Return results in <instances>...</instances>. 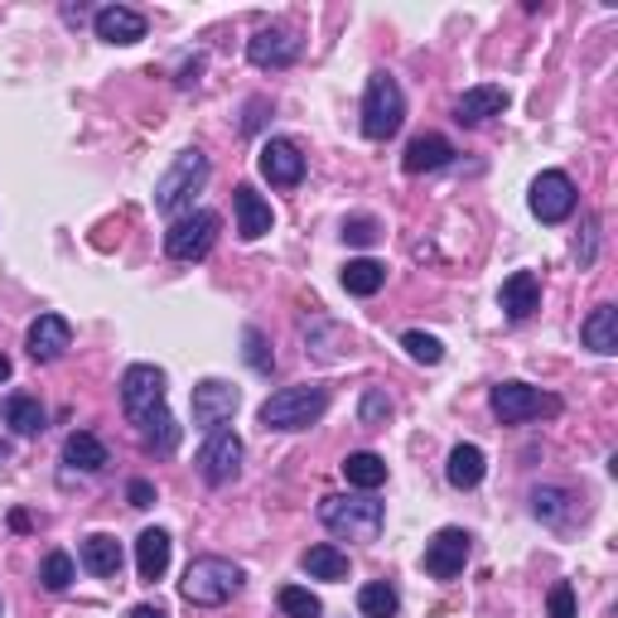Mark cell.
<instances>
[{"mask_svg":"<svg viewBox=\"0 0 618 618\" xmlns=\"http://www.w3.org/2000/svg\"><path fill=\"white\" fill-rule=\"evenodd\" d=\"M242 585H247V570L237 561L193 556L184 580H179V595H184V604H193V609H218V604H228L232 595H242Z\"/></svg>","mask_w":618,"mask_h":618,"instance_id":"cell-1","label":"cell"},{"mask_svg":"<svg viewBox=\"0 0 618 618\" xmlns=\"http://www.w3.org/2000/svg\"><path fill=\"white\" fill-rule=\"evenodd\" d=\"M324 411H328V391L324 387H314V383L281 387V391H271V397L261 401V426L291 436V430H310Z\"/></svg>","mask_w":618,"mask_h":618,"instance_id":"cell-2","label":"cell"},{"mask_svg":"<svg viewBox=\"0 0 618 618\" xmlns=\"http://www.w3.org/2000/svg\"><path fill=\"white\" fill-rule=\"evenodd\" d=\"M320 522L334 536H344V542H377L383 536V522H387V512H383V503L377 497H367V493H358V497H324L320 503Z\"/></svg>","mask_w":618,"mask_h":618,"instance_id":"cell-3","label":"cell"},{"mask_svg":"<svg viewBox=\"0 0 618 618\" xmlns=\"http://www.w3.org/2000/svg\"><path fill=\"white\" fill-rule=\"evenodd\" d=\"M401 122H406V92L387 69H377L367 77V92H363V136L391 140L401 130Z\"/></svg>","mask_w":618,"mask_h":618,"instance_id":"cell-4","label":"cell"},{"mask_svg":"<svg viewBox=\"0 0 618 618\" xmlns=\"http://www.w3.org/2000/svg\"><path fill=\"white\" fill-rule=\"evenodd\" d=\"M165 387H169V377H165V367H155V363H130L122 373V406H126L136 430L165 411Z\"/></svg>","mask_w":618,"mask_h":618,"instance_id":"cell-5","label":"cell"},{"mask_svg":"<svg viewBox=\"0 0 618 618\" xmlns=\"http://www.w3.org/2000/svg\"><path fill=\"white\" fill-rule=\"evenodd\" d=\"M203 184H208V155L203 150H179L175 165H169L160 175V184H155V208H160V213H179Z\"/></svg>","mask_w":618,"mask_h":618,"instance_id":"cell-6","label":"cell"},{"mask_svg":"<svg viewBox=\"0 0 618 618\" xmlns=\"http://www.w3.org/2000/svg\"><path fill=\"white\" fill-rule=\"evenodd\" d=\"M489 406L503 426H522V420H536V416H556L561 397H551L542 387H527V383H497L489 391Z\"/></svg>","mask_w":618,"mask_h":618,"instance_id":"cell-7","label":"cell"},{"mask_svg":"<svg viewBox=\"0 0 618 618\" xmlns=\"http://www.w3.org/2000/svg\"><path fill=\"white\" fill-rule=\"evenodd\" d=\"M218 232H222V218H218V213H208V208H199V213L169 222V232H165V252L175 256V261H203L208 252H213Z\"/></svg>","mask_w":618,"mask_h":618,"instance_id":"cell-8","label":"cell"},{"mask_svg":"<svg viewBox=\"0 0 618 618\" xmlns=\"http://www.w3.org/2000/svg\"><path fill=\"white\" fill-rule=\"evenodd\" d=\"M242 440L232 436L228 426L222 430H208V440H203V450H199V473H203V483H213V489H222V483H232L237 473H242Z\"/></svg>","mask_w":618,"mask_h":618,"instance_id":"cell-9","label":"cell"},{"mask_svg":"<svg viewBox=\"0 0 618 618\" xmlns=\"http://www.w3.org/2000/svg\"><path fill=\"white\" fill-rule=\"evenodd\" d=\"M469 556H473V536L464 527H440L426 542V575H436V580H454V575H464Z\"/></svg>","mask_w":618,"mask_h":618,"instance_id":"cell-10","label":"cell"},{"mask_svg":"<svg viewBox=\"0 0 618 618\" xmlns=\"http://www.w3.org/2000/svg\"><path fill=\"white\" fill-rule=\"evenodd\" d=\"M527 208H532V218H542V222H565L575 213V184H570V175H561V169L536 175L532 193H527Z\"/></svg>","mask_w":618,"mask_h":618,"instance_id":"cell-11","label":"cell"},{"mask_svg":"<svg viewBox=\"0 0 618 618\" xmlns=\"http://www.w3.org/2000/svg\"><path fill=\"white\" fill-rule=\"evenodd\" d=\"M300 34L285 30V24H266V30H256L247 39V59H252V69H291L300 59Z\"/></svg>","mask_w":618,"mask_h":618,"instance_id":"cell-12","label":"cell"},{"mask_svg":"<svg viewBox=\"0 0 618 618\" xmlns=\"http://www.w3.org/2000/svg\"><path fill=\"white\" fill-rule=\"evenodd\" d=\"M237 387L222 383V377H203L199 387H193V426L199 430H222L237 411Z\"/></svg>","mask_w":618,"mask_h":618,"instance_id":"cell-13","label":"cell"},{"mask_svg":"<svg viewBox=\"0 0 618 618\" xmlns=\"http://www.w3.org/2000/svg\"><path fill=\"white\" fill-rule=\"evenodd\" d=\"M261 179H271L275 189H295L300 179H305V155H300L295 140L285 136H271L266 146H261Z\"/></svg>","mask_w":618,"mask_h":618,"instance_id":"cell-14","label":"cell"},{"mask_svg":"<svg viewBox=\"0 0 618 618\" xmlns=\"http://www.w3.org/2000/svg\"><path fill=\"white\" fill-rule=\"evenodd\" d=\"M24 348H30L34 363H54L73 348V324L63 314H39L30 324V334H24Z\"/></svg>","mask_w":618,"mask_h":618,"instance_id":"cell-15","label":"cell"},{"mask_svg":"<svg viewBox=\"0 0 618 618\" xmlns=\"http://www.w3.org/2000/svg\"><path fill=\"white\" fill-rule=\"evenodd\" d=\"M92 30H97V39L102 44H140L146 39V15L140 10H130V6H102L97 15H92Z\"/></svg>","mask_w":618,"mask_h":618,"instance_id":"cell-16","label":"cell"},{"mask_svg":"<svg viewBox=\"0 0 618 618\" xmlns=\"http://www.w3.org/2000/svg\"><path fill=\"white\" fill-rule=\"evenodd\" d=\"M232 213H237V237H242V242H261V237L271 232V222H275L271 203L261 199L252 184H237L232 189Z\"/></svg>","mask_w":618,"mask_h":618,"instance_id":"cell-17","label":"cell"},{"mask_svg":"<svg viewBox=\"0 0 618 618\" xmlns=\"http://www.w3.org/2000/svg\"><path fill=\"white\" fill-rule=\"evenodd\" d=\"M497 305L512 324H527L536 310H542V281H536V271H512L503 281V295H497Z\"/></svg>","mask_w":618,"mask_h":618,"instance_id":"cell-18","label":"cell"},{"mask_svg":"<svg viewBox=\"0 0 618 618\" xmlns=\"http://www.w3.org/2000/svg\"><path fill=\"white\" fill-rule=\"evenodd\" d=\"M507 87H497V83H479V87H469L464 97L454 102V122L459 126H483L489 116H503L507 112Z\"/></svg>","mask_w":618,"mask_h":618,"instance_id":"cell-19","label":"cell"},{"mask_svg":"<svg viewBox=\"0 0 618 618\" xmlns=\"http://www.w3.org/2000/svg\"><path fill=\"white\" fill-rule=\"evenodd\" d=\"M169 551H175V542H169L165 527H146L136 536V575L146 585H155L160 575L169 570Z\"/></svg>","mask_w":618,"mask_h":618,"instance_id":"cell-20","label":"cell"},{"mask_svg":"<svg viewBox=\"0 0 618 618\" xmlns=\"http://www.w3.org/2000/svg\"><path fill=\"white\" fill-rule=\"evenodd\" d=\"M450 160H454V146L444 136H416L401 155V169L406 175H436V169H444Z\"/></svg>","mask_w":618,"mask_h":618,"instance_id":"cell-21","label":"cell"},{"mask_svg":"<svg viewBox=\"0 0 618 618\" xmlns=\"http://www.w3.org/2000/svg\"><path fill=\"white\" fill-rule=\"evenodd\" d=\"M580 338H585L589 353H599V358L618 353V310L614 305H595L589 310V320L580 324Z\"/></svg>","mask_w":618,"mask_h":618,"instance_id":"cell-22","label":"cell"},{"mask_svg":"<svg viewBox=\"0 0 618 618\" xmlns=\"http://www.w3.org/2000/svg\"><path fill=\"white\" fill-rule=\"evenodd\" d=\"M483 473H489V459H483L479 444H454L450 450V464H444V479L454 483V489H479Z\"/></svg>","mask_w":618,"mask_h":618,"instance_id":"cell-23","label":"cell"},{"mask_svg":"<svg viewBox=\"0 0 618 618\" xmlns=\"http://www.w3.org/2000/svg\"><path fill=\"white\" fill-rule=\"evenodd\" d=\"M83 570L87 575H102V580H112V575H122V542L107 532H92L83 542Z\"/></svg>","mask_w":618,"mask_h":618,"instance_id":"cell-24","label":"cell"},{"mask_svg":"<svg viewBox=\"0 0 618 618\" xmlns=\"http://www.w3.org/2000/svg\"><path fill=\"white\" fill-rule=\"evenodd\" d=\"M338 469H344L348 489H363V493H373V489H383L387 483V459L373 454V450H353Z\"/></svg>","mask_w":618,"mask_h":618,"instance_id":"cell-25","label":"cell"},{"mask_svg":"<svg viewBox=\"0 0 618 618\" xmlns=\"http://www.w3.org/2000/svg\"><path fill=\"white\" fill-rule=\"evenodd\" d=\"M63 459H69L73 469H83V473H102L112 464L107 444H102L97 436H87V430H73V436L63 440Z\"/></svg>","mask_w":618,"mask_h":618,"instance_id":"cell-26","label":"cell"},{"mask_svg":"<svg viewBox=\"0 0 618 618\" xmlns=\"http://www.w3.org/2000/svg\"><path fill=\"white\" fill-rule=\"evenodd\" d=\"M300 570L310 575V580H348V556L338 546H310L305 556H300Z\"/></svg>","mask_w":618,"mask_h":618,"instance_id":"cell-27","label":"cell"},{"mask_svg":"<svg viewBox=\"0 0 618 618\" xmlns=\"http://www.w3.org/2000/svg\"><path fill=\"white\" fill-rule=\"evenodd\" d=\"M6 426L15 430V436H24V440H34V436H44V426H49V416H44V406H39L34 397H10L6 401Z\"/></svg>","mask_w":618,"mask_h":618,"instance_id":"cell-28","label":"cell"},{"mask_svg":"<svg viewBox=\"0 0 618 618\" xmlns=\"http://www.w3.org/2000/svg\"><path fill=\"white\" fill-rule=\"evenodd\" d=\"M383 285H387V266H383V261L358 256V261H348V266H344V291H348V295L367 300V295L383 291Z\"/></svg>","mask_w":618,"mask_h":618,"instance_id":"cell-29","label":"cell"},{"mask_svg":"<svg viewBox=\"0 0 618 618\" xmlns=\"http://www.w3.org/2000/svg\"><path fill=\"white\" fill-rule=\"evenodd\" d=\"M358 609H363V618H397L401 614V595L387 580H373V585L358 589Z\"/></svg>","mask_w":618,"mask_h":618,"instance_id":"cell-30","label":"cell"},{"mask_svg":"<svg viewBox=\"0 0 618 618\" xmlns=\"http://www.w3.org/2000/svg\"><path fill=\"white\" fill-rule=\"evenodd\" d=\"M73 580H77V565H73L69 551H49L44 565H39V585H44L49 595H63Z\"/></svg>","mask_w":618,"mask_h":618,"instance_id":"cell-31","label":"cell"},{"mask_svg":"<svg viewBox=\"0 0 618 618\" xmlns=\"http://www.w3.org/2000/svg\"><path fill=\"white\" fill-rule=\"evenodd\" d=\"M275 604H281V614H285V618H320V614H324L320 595H310L305 585H285L281 595H275Z\"/></svg>","mask_w":618,"mask_h":618,"instance_id":"cell-32","label":"cell"},{"mask_svg":"<svg viewBox=\"0 0 618 618\" xmlns=\"http://www.w3.org/2000/svg\"><path fill=\"white\" fill-rule=\"evenodd\" d=\"M565 507H570V493H565V489H536L532 493V512L542 522H551V527H561V522H565Z\"/></svg>","mask_w":618,"mask_h":618,"instance_id":"cell-33","label":"cell"},{"mask_svg":"<svg viewBox=\"0 0 618 618\" xmlns=\"http://www.w3.org/2000/svg\"><path fill=\"white\" fill-rule=\"evenodd\" d=\"M401 348L411 353L416 363H426V367H436L440 358H444V344L436 334H420V328H411V334H401Z\"/></svg>","mask_w":618,"mask_h":618,"instance_id":"cell-34","label":"cell"},{"mask_svg":"<svg viewBox=\"0 0 618 618\" xmlns=\"http://www.w3.org/2000/svg\"><path fill=\"white\" fill-rule=\"evenodd\" d=\"M387 416H391V397H387L383 387H367L363 391V406H358V420L377 430V426H387Z\"/></svg>","mask_w":618,"mask_h":618,"instance_id":"cell-35","label":"cell"},{"mask_svg":"<svg viewBox=\"0 0 618 618\" xmlns=\"http://www.w3.org/2000/svg\"><path fill=\"white\" fill-rule=\"evenodd\" d=\"M247 363L256 367L261 377H271V367H275V358H271V348H266V338H261V328H247Z\"/></svg>","mask_w":618,"mask_h":618,"instance_id":"cell-36","label":"cell"},{"mask_svg":"<svg viewBox=\"0 0 618 618\" xmlns=\"http://www.w3.org/2000/svg\"><path fill=\"white\" fill-rule=\"evenodd\" d=\"M546 614H551V618H580V609H575V585H570V580H561L556 589H551Z\"/></svg>","mask_w":618,"mask_h":618,"instance_id":"cell-37","label":"cell"},{"mask_svg":"<svg viewBox=\"0 0 618 618\" xmlns=\"http://www.w3.org/2000/svg\"><path fill=\"white\" fill-rule=\"evenodd\" d=\"M344 242H353V247H373V242H377V218H348V222H344Z\"/></svg>","mask_w":618,"mask_h":618,"instance_id":"cell-38","label":"cell"},{"mask_svg":"<svg viewBox=\"0 0 618 618\" xmlns=\"http://www.w3.org/2000/svg\"><path fill=\"white\" fill-rule=\"evenodd\" d=\"M126 497H130V507H155V483H146V479H130Z\"/></svg>","mask_w":618,"mask_h":618,"instance_id":"cell-39","label":"cell"},{"mask_svg":"<svg viewBox=\"0 0 618 618\" xmlns=\"http://www.w3.org/2000/svg\"><path fill=\"white\" fill-rule=\"evenodd\" d=\"M199 73H203V54H193V63H184L179 69V87H193L199 83Z\"/></svg>","mask_w":618,"mask_h":618,"instance_id":"cell-40","label":"cell"},{"mask_svg":"<svg viewBox=\"0 0 618 618\" xmlns=\"http://www.w3.org/2000/svg\"><path fill=\"white\" fill-rule=\"evenodd\" d=\"M126 618H169V614L160 609V604H136V609H130Z\"/></svg>","mask_w":618,"mask_h":618,"instance_id":"cell-41","label":"cell"},{"mask_svg":"<svg viewBox=\"0 0 618 618\" xmlns=\"http://www.w3.org/2000/svg\"><path fill=\"white\" fill-rule=\"evenodd\" d=\"M6 377H10V358H6V353H0V383H6Z\"/></svg>","mask_w":618,"mask_h":618,"instance_id":"cell-42","label":"cell"},{"mask_svg":"<svg viewBox=\"0 0 618 618\" xmlns=\"http://www.w3.org/2000/svg\"><path fill=\"white\" fill-rule=\"evenodd\" d=\"M6 459H10V444H0V464H6Z\"/></svg>","mask_w":618,"mask_h":618,"instance_id":"cell-43","label":"cell"},{"mask_svg":"<svg viewBox=\"0 0 618 618\" xmlns=\"http://www.w3.org/2000/svg\"><path fill=\"white\" fill-rule=\"evenodd\" d=\"M0 618H6V604H0Z\"/></svg>","mask_w":618,"mask_h":618,"instance_id":"cell-44","label":"cell"}]
</instances>
